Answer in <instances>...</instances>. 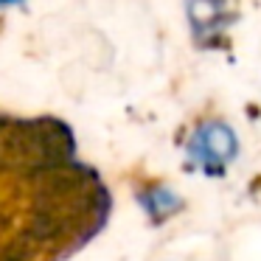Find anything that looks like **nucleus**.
<instances>
[{"mask_svg":"<svg viewBox=\"0 0 261 261\" xmlns=\"http://www.w3.org/2000/svg\"><path fill=\"white\" fill-rule=\"evenodd\" d=\"M199 146H202L205 158H225L236 149L233 143V135L227 126H219V124H208L205 129H199Z\"/></svg>","mask_w":261,"mask_h":261,"instance_id":"nucleus-1","label":"nucleus"}]
</instances>
